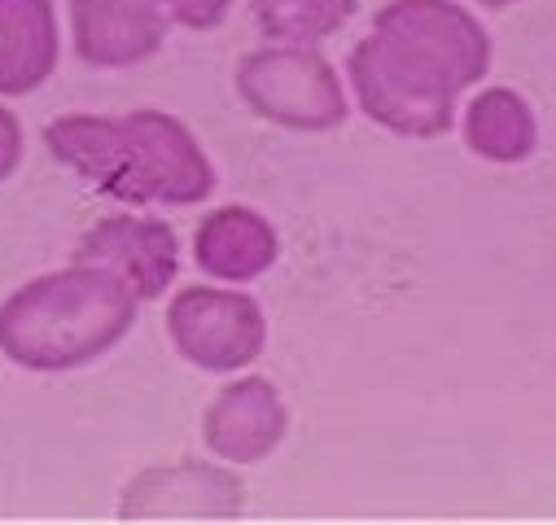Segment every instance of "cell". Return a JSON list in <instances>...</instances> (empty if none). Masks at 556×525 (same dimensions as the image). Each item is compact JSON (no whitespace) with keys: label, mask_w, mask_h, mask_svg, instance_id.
<instances>
[{"label":"cell","mask_w":556,"mask_h":525,"mask_svg":"<svg viewBox=\"0 0 556 525\" xmlns=\"http://www.w3.org/2000/svg\"><path fill=\"white\" fill-rule=\"evenodd\" d=\"M167 333L176 350L202 372H237L263 355V307L224 285H189L167 307Z\"/></svg>","instance_id":"5"},{"label":"cell","mask_w":556,"mask_h":525,"mask_svg":"<svg viewBox=\"0 0 556 525\" xmlns=\"http://www.w3.org/2000/svg\"><path fill=\"white\" fill-rule=\"evenodd\" d=\"M58 18L49 0H0V97H27L58 71Z\"/></svg>","instance_id":"11"},{"label":"cell","mask_w":556,"mask_h":525,"mask_svg":"<svg viewBox=\"0 0 556 525\" xmlns=\"http://www.w3.org/2000/svg\"><path fill=\"white\" fill-rule=\"evenodd\" d=\"M478 5H486V10H508V5H517V0H478Z\"/></svg>","instance_id":"16"},{"label":"cell","mask_w":556,"mask_h":525,"mask_svg":"<svg viewBox=\"0 0 556 525\" xmlns=\"http://www.w3.org/2000/svg\"><path fill=\"white\" fill-rule=\"evenodd\" d=\"M491 71V36L456 0H390L346 57L359 110L394 137L430 141L456 123L465 88Z\"/></svg>","instance_id":"1"},{"label":"cell","mask_w":556,"mask_h":525,"mask_svg":"<svg viewBox=\"0 0 556 525\" xmlns=\"http://www.w3.org/2000/svg\"><path fill=\"white\" fill-rule=\"evenodd\" d=\"M193 258L219 285H250L281 258V236L250 206H219L198 223Z\"/></svg>","instance_id":"10"},{"label":"cell","mask_w":556,"mask_h":525,"mask_svg":"<svg viewBox=\"0 0 556 525\" xmlns=\"http://www.w3.org/2000/svg\"><path fill=\"white\" fill-rule=\"evenodd\" d=\"M75 258L110 268L141 303H154L180 277V236L163 219L110 215V219H101L84 232Z\"/></svg>","instance_id":"6"},{"label":"cell","mask_w":556,"mask_h":525,"mask_svg":"<svg viewBox=\"0 0 556 525\" xmlns=\"http://www.w3.org/2000/svg\"><path fill=\"white\" fill-rule=\"evenodd\" d=\"M245 503V486L232 469L206 460H180L146 469L127 490L123 516H237Z\"/></svg>","instance_id":"9"},{"label":"cell","mask_w":556,"mask_h":525,"mask_svg":"<svg viewBox=\"0 0 556 525\" xmlns=\"http://www.w3.org/2000/svg\"><path fill=\"white\" fill-rule=\"evenodd\" d=\"M154 5L163 10L167 23H180L189 31H211L228 18V5L232 0H154Z\"/></svg>","instance_id":"14"},{"label":"cell","mask_w":556,"mask_h":525,"mask_svg":"<svg viewBox=\"0 0 556 525\" xmlns=\"http://www.w3.org/2000/svg\"><path fill=\"white\" fill-rule=\"evenodd\" d=\"M290 434V408L267 376H241L206 408L202 438L224 464H258Z\"/></svg>","instance_id":"7"},{"label":"cell","mask_w":556,"mask_h":525,"mask_svg":"<svg viewBox=\"0 0 556 525\" xmlns=\"http://www.w3.org/2000/svg\"><path fill=\"white\" fill-rule=\"evenodd\" d=\"M49 154L127 206H202L215 167L198 137L163 110L62 114L45 127Z\"/></svg>","instance_id":"2"},{"label":"cell","mask_w":556,"mask_h":525,"mask_svg":"<svg viewBox=\"0 0 556 525\" xmlns=\"http://www.w3.org/2000/svg\"><path fill=\"white\" fill-rule=\"evenodd\" d=\"M465 145L486 163H526L539 145V123L521 92L486 88L465 110Z\"/></svg>","instance_id":"12"},{"label":"cell","mask_w":556,"mask_h":525,"mask_svg":"<svg viewBox=\"0 0 556 525\" xmlns=\"http://www.w3.org/2000/svg\"><path fill=\"white\" fill-rule=\"evenodd\" d=\"M23 145H27V137H23L18 114L0 105V180H10V176L18 171V163H23Z\"/></svg>","instance_id":"15"},{"label":"cell","mask_w":556,"mask_h":525,"mask_svg":"<svg viewBox=\"0 0 556 525\" xmlns=\"http://www.w3.org/2000/svg\"><path fill=\"white\" fill-rule=\"evenodd\" d=\"M71 31L84 66L127 71L163 49L167 18L154 0H71Z\"/></svg>","instance_id":"8"},{"label":"cell","mask_w":556,"mask_h":525,"mask_svg":"<svg viewBox=\"0 0 556 525\" xmlns=\"http://www.w3.org/2000/svg\"><path fill=\"white\" fill-rule=\"evenodd\" d=\"M237 97L290 131H329L351 114L338 71L312 44H267L237 66Z\"/></svg>","instance_id":"4"},{"label":"cell","mask_w":556,"mask_h":525,"mask_svg":"<svg viewBox=\"0 0 556 525\" xmlns=\"http://www.w3.org/2000/svg\"><path fill=\"white\" fill-rule=\"evenodd\" d=\"M359 0H254V23L276 44H316L342 31Z\"/></svg>","instance_id":"13"},{"label":"cell","mask_w":556,"mask_h":525,"mask_svg":"<svg viewBox=\"0 0 556 525\" xmlns=\"http://www.w3.org/2000/svg\"><path fill=\"white\" fill-rule=\"evenodd\" d=\"M141 311L110 268L71 262L0 303V355L27 372H71L114 350Z\"/></svg>","instance_id":"3"}]
</instances>
